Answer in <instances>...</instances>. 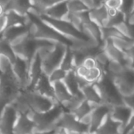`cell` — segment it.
Listing matches in <instances>:
<instances>
[{
  "label": "cell",
  "instance_id": "obj_1",
  "mask_svg": "<svg viewBox=\"0 0 134 134\" xmlns=\"http://www.w3.org/2000/svg\"><path fill=\"white\" fill-rule=\"evenodd\" d=\"M103 103L108 104L111 107L125 105L122 96L119 93L113 78L104 72L100 80L94 84Z\"/></svg>",
  "mask_w": 134,
  "mask_h": 134
},
{
  "label": "cell",
  "instance_id": "obj_2",
  "mask_svg": "<svg viewBox=\"0 0 134 134\" xmlns=\"http://www.w3.org/2000/svg\"><path fill=\"white\" fill-rule=\"evenodd\" d=\"M68 47L62 43H57L50 54L42 61L43 72L46 75L49 76L54 70L59 68Z\"/></svg>",
  "mask_w": 134,
  "mask_h": 134
},
{
  "label": "cell",
  "instance_id": "obj_3",
  "mask_svg": "<svg viewBox=\"0 0 134 134\" xmlns=\"http://www.w3.org/2000/svg\"><path fill=\"white\" fill-rule=\"evenodd\" d=\"M55 126L56 129H65L71 134L89 132V126L77 120L71 112H64L58 120Z\"/></svg>",
  "mask_w": 134,
  "mask_h": 134
},
{
  "label": "cell",
  "instance_id": "obj_4",
  "mask_svg": "<svg viewBox=\"0 0 134 134\" xmlns=\"http://www.w3.org/2000/svg\"><path fill=\"white\" fill-rule=\"evenodd\" d=\"M18 115L19 113L13 103L4 107L0 114V134H14Z\"/></svg>",
  "mask_w": 134,
  "mask_h": 134
},
{
  "label": "cell",
  "instance_id": "obj_5",
  "mask_svg": "<svg viewBox=\"0 0 134 134\" xmlns=\"http://www.w3.org/2000/svg\"><path fill=\"white\" fill-rule=\"evenodd\" d=\"M29 63L19 57L13 63V71L15 74L22 90L29 86Z\"/></svg>",
  "mask_w": 134,
  "mask_h": 134
},
{
  "label": "cell",
  "instance_id": "obj_6",
  "mask_svg": "<svg viewBox=\"0 0 134 134\" xmlns=\"http://www.w3.org/2000/svg\"><path fill=\"white\" fill-rule=\"evenodd\" d=\"M111 106L102 103L95 107L91 113V123L89 125V132L95 133L96 131L100 127L107 116L110 114L112 110Z\"/></svg>",
  "mask_w": 134,
  "mask_h": 134
},
{
  "label": "cell",
  "instance_id": "obj_7",
  "mask_svg": "<svg viewBox=\"0 0 134 134\" xmlns=\"http://www.w3.org/2000/svg\"><path fill=\"white\" fill-rule=\"evenodd\" d=\"M36 126L32 119L27 114L19 113L14 133V134H34Z\"/></svg>",
  "mask_w": 134,
  "mask_h": 134
},
{
  "label": "cell",
  "instance_id": "obj_8",
  "mask_svg": "<svg viewBox=\"0 0 134 134\" xmlns=\"http://www.w3.org/2000/svg\"><path fill=\"white\" fill-rule=\"evenodd\" d=\"M133 114H134L133 110L129 107H127L126 105L113 107L110 114V115L114 121L121 124L122 130L128 125L129 121H130Z\"/></svg>",
  "mask_w": 134,
  "mask_h": 134
},
{
  "label": "cell",
  "instance_id": "obj_9",
  "mask_svg": "<svg viewBox=\"0 0 134 134\" xmlns=\"http://www.w3.org/2000/svg\"><path fill=\"white\" fill-rule=\"evenodd\" d=\"M32 90L34 92H36V93H38L41 96H46L47 98H50L57 103L56 99H55L53 85L50 82L48 76L46 75L44 73L41 75V77L36 82V84L34 86Z\"/></svg>",
  "mask_w": 134,
  "mask_h": 134
},
{
  "label": "cell",
  "instance_id": "obj_10",
  "mask_svg": "<svg viewBox=\"0 0 134 134\" xmlns=\"http://www.w3.org/2000/svg\"><path fill=\"white\" fill-rule=\"evenodd\" d=\"M43 74L42 60L36 53L29 65V86L27 89L32 90Z\"/></svg>",
  "mask_w": 134,
  "mask_h": 134
},
{
  "label": "cell",
  "instance_id": "obj_11",
  "mask_svg": "<svg viewBox=\"0 0 134 134\" xmlns=\"http://www.w3.org/2000/svg\"><path fill=\"white\" fill-rule=\"evenodd\" d=\"M121 124L114 121L108 114L100 127L96 131L95 134H121Z\"/></svg>",
  "mask_w": 134,
  "mask_h": 134
},
{
  "label": "cell",
  "instance_id": "obj_12",
  "mask_svg": "<svg viewBox=\"0 0 134 134\" xmlns=\"http://www.w3.org/2000/svg\"><path fill=\"white\" fill-rule=\"evenodd\" d=\"M53 87L57 103L64 107L71 99L73 95L70 93L69 89L67 88L64 81L55 82L53 84Z\"/></svg>",
  "mask_w": 134,
  "mask_h": 134
},
{
  "label": "cell",
  "instance_id": "obj_13",
  "mask_svg": "<svg viewBox=\"0 0 134 134\" xmlns=\"http://www.w3.org/2000/svg\"><path fill=\"white\" fill-rule=\"evenodd\" d=\"M81 92H82L85 99L89 103H91L93 107H97L103 103L102 99L94 86V85H87L81 88Z\"/></svg>",
  "mask_w": 134,
  "mask_h": 134
},
{
  "label": "cell",
  "instance_id": "obj_14",
  "mask_svg": "<svg viewBox=\"0 0 134 134\" xmlns=\"http://www.w3.org/2000/svg\"><path fill=\"white\" fill-rule=\"evenodd\" d=\"M29 32V26L27 25H16L7 28L3 33L0 34V39L3 38L10 43L18 37Z\"/></svg>",
  "mask_w": 134,
  "mask_h": 134
},
{
  "label": "cell",
  "instance_id": "obj_15",
  "mask_svg": "<svg viewBox=\"0 0 134 134\" xmlns=\"http://www.w3.org/2000/svg\"><path fill=\"white\" fill-rule=\"evenodd\" d=\"M67 12L68 9L66 6V1H61L47 9L43 14L52 19L61 20Z\"/></svg>",
  "mask_w": 134,
  "mask_h": 134
},
{
  "label": "cell",
  "instance_id": "obj_16",
  "mask_svg": "<svg viewBox=\"0 0 134 134\" xmlns=\"http://www.w3.org/2000/svg\"><path fill=\"white\" fill-rule=\"evenodd\" d=\"M32 7L30 0H12L5 12L12 10L22 16H26Z\"/></svg>",
  "mask_w": 134,
  "mask_h": 134
},
{
  "label": "cell",
  "instance_id": "obj_17",
  "mask_svg": "<svg viewBox=\"0 0 134 134\" xmlns=\"http://www.w3.org/2000/svg\"><path fill=\"white\" fill-rule=\"evenodd\" d=\"M63 81L65 85H66L67 88L69 89V91L73 96L77 95L81 92V89H80V86L78 83V78L76 75L74 70L70 71L67 74Z\"/></svg>",
  "mask_w": 134,
  "mask_h": 134
},
{
  "label": "cell",
  "instance_id": "obj_18",
  "mask_svg": "<svg viewBox=\"0 0 134 134\" xmlns=\"http://www.w3.org/2000/svg\"><path fill=\"white\" fill-rule=\"evenodd\" d=\"M66 6L68 11L72 14H82L90 10L81 0H67Z\"/></svg>",
  "mask_w": 134,
  "mask_h": 134
},
{
  "label": "cell",
  "instance_id": "obj_19",
  "mask_svg": "<svg viewBox=\"0 0 134 134\" xmlns=\"http://www.w3.org/2000/svg\"><path fill=\"white\" fill-rule=\"evenodd\" d=\"M126 69L127 67L122 63L115 61H110L107 67L106 72L114 79V77L121 75Z\"/></svg>",
  "mask_w": 134,
  "mask_h": 134
},
{
  "label": "cell",
  "instance_id": "obj_20",
  "mask_svg": "<svg viewBox=\"0 0 134 134\" xmlns=\"http://www.w3.org/2000/svg\"><path fill=\"white\" fill-rule=\"evenodd\" d=\"M0 54L9 58L14 63L17 59V55L9 41L5 39H0Z\"/></svg>",
  "mask_w": 134,
  "mask_h": 134
},
{
  "label": "cell",
  "instance_id": "obj_21",
  "mask_svg": "<svg viewBox=\"0 0 134 134\" xmlns=\"http://www.w3.org/2000/svg\"><path fill=\"white\" fill-rule=\"evenodd\" d=\"M95 108L91 103H89L88 101L85 100L77 109H75L71 113L74 114V115L76 117V118L79 121H81L82 118H84L85 116L90 114L92 111V110Z\"/></svg>",
  "mask_w": 134,
  "mask_h": 134
},
{
  "label": "cell",
  "instance_id": "obj_22",
  "mask_svg": "<svg viewBox=\"0 0 134 134\" xmlns=\"http://www.w3.org/2000/svg\"><path fill=\"white\" fill-rule=\"evenodd\" d=\"M59 68L63 70L64 71L69 73L70 71L74 70V54L71 51L70 47H68L65 54V56L62 59L61 65Z\"/></svg>",
  "mask_w": 134,
  "mask_h": 134
},
{
  "label": "cell",
  "instance_id": "obj_23",
  "mask_svg": "<svg viewBox=\"0 0 134 134\" xmlns=\"http://www.w3.org/2000/svg\"><path fill=\"white\" fill-rule=\"evenodd\" d=\"M103 74H104V71L101 68H99V66H96L95 68L89 70V72L85 80L88 84L94 85L100 80V78L103 77Z\"/></svg>",
  "mask_w": 134,
  "mask_h": 134
},
{
  "label": "cell",
  "instance_id": "obj_24",
  "mask_svg": "<svg viewBox=\"0 0 134 134\" xmlns=\"http://www.w3.org/2000/svg\"><path fill=\"white\" fill-rule=\"evenodd\" d=\"M12 71L13 62L11 60L3 54H0V74H6Z\"/></svg>",
  "mask_w": 134,
  "mask_h": 134
},
{
  "label": "cell",
  "instance_id": "obj_25",
  "mask_svg": "<svg viewBox=\"0 0 134 134\" xmlns=\"http://www.w3.org/2000/svg\"><path fill=\"white\" fill-rule=\"evenodd\" d=\"M67 74H68V73L65 72V71H64V70H62L61 68H58V69L54 70L48 76V78H49L50 82L53 85L54 83L58 82V81H63L64 79L65 78Z\"/></svg>",
  "mask_w": 134,
  "mask_h": 134
},
{
  "label": "cell",
  "instance_id": "obj_26",
  "mask_svg": "<svg viewBox=\"0 0 134 134\" xmlns=\"http://www.w3.org/2000/svg\"><path fill=\"white\" fill-rule=\"evenodd\" d=\"M103 4L107 9H114L121 10L123 5V0H104Z\"/></svg>",
  "mask_w": 134,
  "mask_h": 134
},
{
  "label": "cell",
  "instance_id": "obj_27",
  "mask_svg": "<svg viewBox=\"0 0 134 134\" xmlns=\"http://www.w3.org/2000/svg\"><path fill=\"white\" fill-rule=\"evenodd\" d=\"M75 70V73H76V75L79 77V78H81V79H85V77H87L88 72H89V69H88L86 66H85L84 65H79L78 67L74 70Z\"/></svg>",
  "mask_w": 134,
  "mask_h": 134
},
{
  "label": "cell",
  "instance_id": "obj_28",
  "mask_svg": "<svg viewBox=\"0 0 134 134\" xmlns=\"http://www.w3.org/2000/svg\"><path fill=\"white\" fill-rule=\"evenodd\" d=\"M83 65L85 66H86L88 69H92V68H95V67L98 66L97 65V62H96V60L95 58V57H88L85 59L84 62H83Z\"/></svg>",
  "mask_w": 134,
  "mask_h": 134
},
{
  "label": "cell",
  "instance_id": "obj_29",
  "mask_svg": "<svg viewBox=\"0 0 134 134\" xmlns=\"http://www.w3.org/2000/svg\"><path fill=\"white\" fill-rule=\"evenodd\" d=\"M124 103L129 108H131L134 112V93L127 97H123Z\"/></svg>",
  "mask_w": 134,
  "mask_h": 134
},
{
  "label": "cell",
  "instance_id": "obj_30",
  "mask_svg": "<svg viewBox=\"0 0 134 134\" xmlns=\"http://www.w3.org/2000/svg\"><path fill=\"white\" fill-rule=\"evenodd\" d=\"M134 128V114L132 115V117L131 118L130 121H129L128 125L123 129L122 132L121 134H127L130 130H132Z\"/></svg>",
  "mask_w": 134,
  "mask_h": 134
},
{
  "label": "cell",
  "instance_id": "obj_31",
  "mask_svg": "<svg viewBox=\"0 0 134 134\" xmlns=\"http://www.w3.org/2000/svg\"><path fill=\"white\" fill-rule=\"evenodd\" d=\"M7 29V16L6 14L0 16V34Z\"/></svg>",
  "mask_w": 134,
  "mask_h": 134
},
{
  "label": "cell",
  "instance_id": "obj_32",
  "mask_svg": "<svg viewBox=\"0 0 134 134\" xmlns=\"http://www.w3.org/2000/svg\"><path fill=\"white\" fill-rule=\"evenodd\" d=\"M11 1H12V0H0V5H1L4 8V10H6L7 8L10 4Z\"/></svg>",
  "mask_w": 134,
  "mask_h": 134
},
{
  "label": "cell",
  "instance_id": "obj_33",
  "mask_svg": "<svg viewBox=\"0 0 134 134\" xmlns=\"http://www.w3.org/2000/svg\"><path fill=\"white\" fill-rule=\"evenodd\" d=\"M54 134H70V133L67 130H65V129L58 128V129H56V131H55Z\"/></svg>",
  "mask_w": 134,
  "mask_h": 134
},
{
  "label": "cell",
  "instance_id": "obj_34",
  "mask_svg": "<svg viewBox=\"0 0 134 134\" xmlns=\"http://www.w3.org/2000/svg\"><path fill=\"white\" fill-rule=\"evenodd\" d=\"M4 14H5V10H4V8L1 5H0V16Z\"/></svg>",
  "mask_w": 134,
  "mask_h": 134
},
{
  "label": "cell",
  "instance_id": "obj_35",
  "mask_svg": "<svg viewBox=\"0 0 134 134\" xmlns=\"http://www.w3.org/2000/svg\"><path fill=\"white\" fill-rule=\"evenodd\" d=\"M127 134H134V128H133L132 130H130V131H129V132Z\"/></svg>",
  "mask_w": 134,
  "mask_h": 134
},
{
  "label": "cell",
  "instance_id": "obj_36",
  "mask_svg": "<svg viewBox=\"0 0 134 134\" xmlns=\"http://www.w3.org/2000/svg\"><path fill=\"white\" fill-rule=\"evenodd\" d=\"M71 134V133H70ZM80 134H95V133H90V132H87V133H80Z\"/></svg>",
  "mask_w": 134,
  "mask_h": 134
},
{
  "label": "cell",
  "instance_id": "obj_37",
  "mask_svg": "<svg viewBox=\"0 0 134 134\" xmlns=\"http://www.w3.org/2000/svg\"><path fill=\"white\" fill-rule=\"evenodd\" d=\"M62 1H67V0H62Z\"/></svg>",
  "mask_w": 134,
  "mask_h": 134
},
{
  "label": "cell",
  "instance_id": "obj_38",
  "mask_svg": "<svg viewBox=\"0 0 134 134\" xmlns=\"http://www.w3.org/2000/svg\"><path fill=\"white\" fill-rule=\"evenodd\" d=\"M0 76H1V74H0Z\"/></svg>",
  "mask_w": 134,
  "mask_h": 134
}]
</instances>
